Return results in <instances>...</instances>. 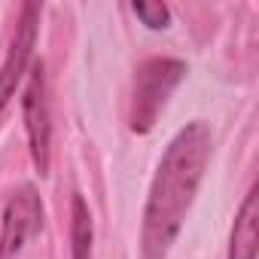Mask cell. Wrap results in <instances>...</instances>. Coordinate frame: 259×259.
I'll list each match as a JSON object with an SVG mask.
<instances>
[{
  "label": "cell",
  "instance_id": "1",
  "mask_svg": "<svg viewBox=\"0 0 259 259\" xmlns=\"http://www.w3.org/2000/svg\"><path fill=\"white\" fill-rule=\"evenodd\" d=\"M213 156V138L207 122L195 119L171 138L156 177L150 183L144 226H141V259H165L186 223L195 192L204 180Z\"/></svg>",
  "mask_w": 259,
  "mask_h": 259
},
{
  "label": "cell",
  "instance_id": "2",
  "mask_svg": "<svg viewBox=\"0 0 259 259\" xmlns=\"http://www.w3.org/2000/svg\"><path fill=\"white\" fill-rule=\"evenodd\" d=\"M186 76V64L180 58H150L138 67L135 73V89H132V132L147 135L159 113L165 110L171 92L180 85Z\"/></svg>",
  "mask_w": 259,
  "mask_h": 259
},
{
  "label": "cell",
  "instance_id": "3",
  "mask_svg": "<svg viewBox=\"0 0 259 259\" xmlns=\"http://www.w3.org/2000/svg\"><path fill=\"white\" fill-rule=\"evenodd\" d=\"M22 116L31 159L40 177L49 174V156H52V119H49V95H46V67L43 61H31L28 67V85L22 95Z\"/></svg>",
  "mask_w": 259,
  "mask_h": 259
},
{
  "label": "cell",
  "instance_id": "4",
  "mask_svg": "<svg viewBox=\"0 0 259 259\" xmlns=\"http://www.w3.org/2000/svg\"><path fill=\"white\" fill-rule=\"evenodd\" d=\"M43 226V201L34 186H22L10 195L4 207V226H0V259H16L31 235Z\"/></svg>",
  "mask_w": 259,
  "mask_h": 259
},
{
  "label": "cell",
  "instance_id": "5",
  "mask_svg": "<svg viewBox=\"0 0 259 259\" xmlns=\"http://www.w3.org/2000/svg\"><path fill=\"white\" fill-rule=\"evenodd\" d=\"M37 25H40V7L25 4L22 13H19V25H16V37L10 43V52H7L4 64H0V116H4L10 98L16 95L22 76L28 73L34 40H37Z\"/></svg>",
  "mask_w": 259,
  "mask_h": 259
},
{
  "label": "cell",
  "instance_id": "6",
  "mask_svg": "<svg viewBox=\"0 0 259 259\" xmlns=\"http://www.w3.org/2000/svg\"><path fill=\"white\" fill-rule=\"evenodd\" d=\"M259 195H256V186L244 195L241 201V210L235 217V226H232V238H229V259H256L259 253Z\"/></svg>",
  "mask_w": 259,
  "mask_h": 259
},
{
  "label": "cell",
  "instance_id": "7",
  "mask_svg": "<svg viewBox=\"0 0 259 259\" xmlns=\"http://www.w3.org/2000/svg\"><path fill=\"white\" fill-rule=\"evenodd\" d=\"M92 241H95V229H92L89 204L82 201V195H73L70 201V259H92Z\"/></svg>",
  "mask_w": 259,
  "mask_h": 259
},
{
  "label": "cell",
  "instance_id": "8",
  "mask_svg": "<svg viewBox=\"0 0 259 259\" xmlns=\"http://www.w3.org/2000/svg\"><path fill=\"white\" fill-rule=\"evenodd\" d=\"M132 10H135V16H138L147 28H153V31H162V28H168V22H171V10H168L165 4H132Z\"/></svg>",
  "mask_w": 259,
  "mask_h": 259
}]
</instances>
